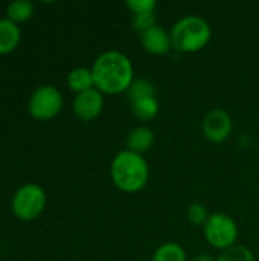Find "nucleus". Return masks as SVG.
<instances>
[{"label": "nucleus", "mask_w": 259, "mask_h": 261, "mask_svg": "<svg viewBox=\"0 0 259 261\" xmlns=\"http://www.w3.org/2000/svg\"><path fill=\"white\" fill-rule=\"evenodd\" d=\"M95 87L104 95H119L130 89L134 81V69L130 58L119 50L101 54L92 67Z\"/></svg>", "instance_id": "f257e3e1"}, {"label": "nucleus", "mask_w": 259, "mask_h": 261, "mask_svg": "<svg viewBox=\"0 0 259 261\" xmlns=\"http://www.w3.org/2000/svg\"><path fill=\"white\" fill-rule=\"evenodd\" d=\"M113 184L124 193H137L145 188L150 177V168L142 154L124 150L111 162Z\"/></svg>", "instance_id": "f03ea898"}, {"label": "nucleus", "mask_w": 259, "mask_h": 261, "mask_svg": "<svg viewBox=\"0 0 259 261\" xmlns=\"http://www.w3.org/2000/svg\"><path fill=\"white\" fill-rule=\"evenodd\" d=\"M211 37L212 31L209 23L197 15L180 18L171 31L172 47L183 54H194L202 50L211 41Z\"/></svg>", "instance_id": "7ed1b4c3"}, {"label": "nucleus", "mask_w": 259, "mask_h": 261, "mask_svg": "<svg viewBox=\"0 0 259 261\" xmlns=\"http://www.w3.org/2000/svg\"><path fill=\"white\" fill-rule=\"evenodd\" d=\"M47 203L44 190L37 184L21 185L12 196V214L20 222H32L41 216Z\"/></svg>", "instance_id": "20e7f679"}, {"label": "nucleus", "mask_w": 259, "mask_h": 261, "mask_svg": "<svg viewBox=\"0 0 259 261\" xmlns=\"http://www.w3.org/2000/svg\"><path fill=\"white\" fill-rule=\"evenodd\" d=\"M63 95L50 84L37 87L27 99V112L37 121H49L60 115L63 110Z\"/></svg>", "instance_id": "39448f33"}, {"label": "nucleus", "mask_w": 259, "mask_h": 261, "mask_svg": "<svg viewBox=\"0 0 259 261\" xmlns=\"http://www.w3.org/2000/svg\"><path fill=\"white\" fill-rule=\"evenodd\" d=\"M205 237L214 248L226 251L235 246V242L238 239V226L231 216L215 213L209 216L205 225Z\"/></svg>", "instance_id": "423d86ee"}, {"label": "nucleus", "mask_w": 259, "mask_h": 261, "mask_svg": "<svg viewBox=\"0 0 259 261\" xmlns=\"http://www.w3.org/2000/svg\"><path fill=\"white\" fill-rule=\"evenodd\" d=\"M232 118L226 110L214 109L203 119V133L208 141L220 144L224 142L232 133Z\"/></svg>", "instance_id": "0eeeda50"}, {"label": "nucleus", "mask_w": 259, "mask_h": 261, "mask_svg": "<svg viewBox=\"0 0 259 261\" xmlns=\"http://www.w3.org/2000/svg\"><path fill=\"white\" fill-rule=\"evenodd\" d=\"M104 109V95L95 87L87 92L78 93L73 99V113L81 121H93Z\"/></svg>", "instance_id": "6e6552de"}, {"label": "nucleus", "mask_w": 259, "mask_h": 261, "mask_svg": "<svg viewBox=\"0 0 259 261\" xmlns=\"http://www.w3.org/2000/svg\"><path fill=\"white\" fill-rule=\"evenodd\" d=\"M140 41L143 49L153 55H166L172 47L171 34L157 24L140 34Z\"/></svg>", "instance_id": "1a4fd4ad"}, {"label": "nucleus", "mask_w": 259, "mask_h": 261, "mask_svg": "<svg viewBox=\"0 0 259 261\" xmlns=\"http://www.w3.org/2000/svg\"><path fill=\"white\" fill-rule=\"evenodd\" d=\"M156 136L154 132L150 127L140 125L133 128L128 136H127V150L137 153V154H143L147 151L151 150V147L154 145Z\"/></svg>", "instance_id": "9d476101"}, {"label": "nucleus", "mask_w": 259, "mask_h": 261, "mask_svg": "<svg viewBox=\"0 0 259 261\" xmlns=\"http://www.w3.org/2000/svg\"><path fill=\"white\" fill-rule=\"evenodd\" d=\"M21 40L20 26L9 18H0V55H8L14 52Z\"/></svg>", "instance_id": "9b49d317"}, {"label": "nucleus", "mask_w": 259, "mask_h": 261, "mask_svg": "<svg viewBox=\"0 0 259 261\" xmlns=\"http://www.w3.org/2000/svg\"><path fill=\"white\" fill-rule=\"evenodd\" d=\"M67 86L72 92L82 93L90 89H95V78L92 69L87 67H75L67 75Z\"/></svg>", "instance_id": "f8f14e48"}, {"label": "nucleus", "mask_w": 259, "mask_h": 261, "mask_svg": "<svg viewBox=\"0 0 259 261\" xmlns=\"http://www.w3.org/2000/svg\"><path fill=\"white\" fill-rule=\"evenodd\" d=\"M35 12V6L32 2L27 0H17L8 5L6 8V18L14 21L15 24L20 26V23L27 21Z\"/></svg>", "instance_id": "ddd939ff"}, {"label": "nucleus", "mask_w": 259, "mask_h": 261, "mask_svg": "<svg viewBox=\"0 0 259 261\" xmlns=\"http://www.w3.org/2000/svg\"><path fill=\"white\" fill-rule=\"evenodd\" d=\"M131 110H133V115L137 119H140V121H151L159 113V101H157L156 96L143 98V99L131 102Z\"/></svg>", "instance_id": "4468645a"}, {"label": "nucleus", "mask_w": 259, "mask_h": 261, "mask_svg": "<svg viewBox=\"0 0 259 261\" xmlns=\"http://www.w3.org/2000/svg\"><path fill=\"white\" fill-rule=\"evenodd\" d=\"M153 261H186V252L177 243H163L156 249Z\"/></svg>", "instance_id": "2eb2a0df"}, {"label": "nucleus", "mask_w": 259, "mask_h": 261, "mask_svg": "<svg viewBox=\"0 0 259 261\" xmlns=\"http://www.w3.org/2000/svg\"><path fill=\"white\" fill-rule=\"evenodd\" d=\"M127 95L130 98L131 102L143 99V98H150V96H156V87L151 81L145 80V78H136L130 89L127 90Z\"/></svg>", "instance_id": "dca6fc26"}, {"label": "nucleus", "mask_w": 259, "mask_h": 261, "mask_svg": "<svg viewBox=\"0 0 259 261\" xmlns=\"http://www.w3.org/2000/svg\"><path fill=\"white\" fill-rule=\"evenodd\" d=\"M217 261H255V257L249 248L241 246V245H235V246L223 251L218 255Z\"/></svg>", "instance_id": "f3484780"}, {"label": "nucleus", "mask_w": 259, "mask_h": 261, "mask_svg": "<svg viewBox=\"0 0 259 261\" xmlns=\"http://www.w3.org/2000/svg\"><path fill=\"white\" fill-rule=\"evenodd\" d=\"M188 219L192 225H197V226H205L208 219H209V213L206 210V206L203 203H191L189 208H188Z\"/></svg>", "instance_id": "a211bd4d"}, {"label": "nucleus", "mask_w": 259, "mask_h": 261, "mask_svg": "<svg viewBox=\"0 0 259 261\" xmlns=\"http://www.w3.org/2000/svg\"><path fill=\"white\" fill-rule=\"evenodd\" d=\"M127 6L133 12V15H142V14H154L157 3L154 0H128Z\"/></svg>", "instance_id": "6ab92c4d"}, {"label": "nucleus", "mask_w": 259, "mask_h": 261, "mask_svg": "<svg viewBox=\"0 0 259 261\" xmlns=\"http://www.w3.org/2000/svg\"><path fill=\"white\" fill-rule=\"evenodd\" d=\"M156 26V18L154 14H142V15H133V28L143 34L150 28Z\"/></svg>", "instance_id": "aec40b11"}, {"label": "nucleus", "mask_w": 259, "mask_h": 261, "mask_svg": "<svg viewBox=\"0 0 259 261\" xmlns=\"http://www.w3.org/2000/svg\"><path fill=\"white\" fill-rule=\"evenodd\" d=\"M192 261H217L215 258H212L209 254H200V255H197L195 258Z\"/></svg>", "instance_id": "412c9836"}]
</instances>
